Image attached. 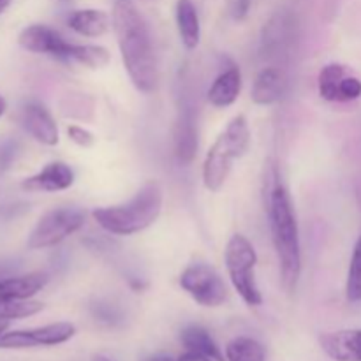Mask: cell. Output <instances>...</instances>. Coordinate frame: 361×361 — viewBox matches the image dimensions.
<instances>
[{
	"mask_svg": "<svg viewBox=\"0 0 361 361\" xmlns=\"http://www.w3.org/2000/svg\"><path fill=\"white\" fill-rule=\"evenodd\" d=\"M67 25L71 30L83 37H101L109 30L111 20L108 13L101 9H80L67 16Z\"/></svg>",
	"mask_w": 361,
	"mask_h": 361,
	"instance_id": "18",
	"label": "cell"
},
{
	"mask_svg": "<svg viewBox=\"0 0 361 361\" xmlns=\"http://www.w3.org/2000/svg\"><path fill=\"white\" fill-rule=\"evenodd\" d=\"M288 92V78L279 67H264L254 80L250 99L259 106H270L281 101Z\"/></svg>",
	"mask_w": 361,
	"mask_h": 361,
	"instance_id": "15",
	"label": "cell"
},
{
	"mask_svg": "<svg viewBox=\"0 0 361 361\" xmlns=\"http://www.w3.org/2000/svg\"><path fill=\"white\" fill-rule=\"evenodd\" d=\"M361 97V81L355 76H345L338 87V102L356 101Z\"/></svg>",
	"mask_w": 361,
	"mask_h": 361,
	"instance_id": "27",
	"label": "cell"
},
{
	"mask_svg": "<svg viewBox=\"0 0 361 361\" xmlns=\"http://www.w3.org/2000/svg\"><path fill=\"white\" fill-rule=\"evenodd\" d=\"M345 78V67L341 63H328L321 69L319 80V95L324 101H338V87Z\"/></svg>",
	"mask_w": 361,
	"mask_h": 361,
	"instance_id": "23",
	"label": "cell"
},
{
	"mask_svg": "<svg viewBox=\"0 0 361 361\" xmlns=\"http://www.w3.org/2000/svg\"><path fill=\"white\" fill-rule=\"evenodd\" d=\"M6 109H7L6 99H4L2 95H0V118H2V115H4V113H6Z\"/></svg>",
	"mask_w": 361,
	"mask_h": 361,
	"instance_id": "34",
	"label": "cell"
},
{
	"mask_svg": "<svg viewBox=\"0 0 361 361\" xmlns=\"http://www.w3.org/2000/svg\"><path fill=\"white\" fill-rule=\"evenodd\" d=\"M67 136H69V140L73 141V143H76L78 147L88 148V147H92V145L95 143L94 134H92L90 130L85 129V127H81V126H69V127H67Z\"/></svg>",
	"mask_w": 361,
	"mask_h": 361,
	"instance_id": "28",
	"label": "cell"
},
{
	"mask_svg": "<svg viewBox=\"0 0 361 361\" xmlns=\"http://www.w3.org/2000/svg\"><path fill=\"white\" fill-rule=\"evenodd\" d=\"M11 2H13V0H0V14H2L4 11L11 6Z\"/></svg>",
	"mask_w": 361,
	"mask_h": 361,
	"instance_id": "35",
	"label": "cell"
},
{
	"mask_svg": "<svg viewBox=\"0 0 361 361\" xmlns=\"http://www.w3.org/2000/svg\"><path fill=\"white\" fill-rule=\"evenodd\" d=\"M62 2H73V0H62Z\"/></svg>",
	"mask_w": 361,
	"mask_h": 361,
	"instance_id": "37",
	"label": "cell"
},
{
	"mask_svg": "<svg viewBox=\"0 0 361 361\" xmlns=\"http://www.w3.org/2000/svg\"><path fill=\"white\" fill-rule=\"evenodd\" d=\"M176 28L182 44L187 49H196L201 41L200 14L192 0H178L176 2Z\"/></svg>",
	"mask_w": 361,
	"mask_h": 361,
	"instance_id": "19",
	"label": "cell"
},
{
	"mask_svg": "<svg viewBox=\"0 0 361 361\" xmlns=\"http://www.w3.org/2000/svg\"><path fill=\"white\" fill-rule=\"evenodd\" d=\"M111 23L130 81L140 92L150 94L159 85V69L147 20L130 0H116Z\"/></svg>",
	"mask_w": 361,
	"mask_h": 361,
	"instance_id": "1",
	"label": "cell"
},
{
	"mask_svg": "<svg viewBox=\"0 0 361 361\" xmlns=\"http://www.w3.org/2000/svg\"><path fill=\"white\" fill-rule=\"evenodd\" d=\"M319 345L334 361H361V330L321 334Z\"/></svg>",
	"mask_w": 361,
	"mask_h": 361,
	"instance_id": "14",
	"label": "cell"
},
{
	"mask_svg": "<svg viewBox=\"0 0 361 361\" xmlns=\"http://www.w3.org/2000/svg\"><path fill=\"white\" fill-rule=\"evenodd\" d=\"M224 261L233 288L240 298L249 307H259L263 303V295L256 282L254 270L257 264V254L250 240L243 235H233L226 245Z\"/></svg>",
	"mask_w": 361,
	"mask_h": 361,
	"instance_id": "5",
	"label": "cell"
},
{
	"mask_svg": "<svg viewBox=\"0 0 361 361\" xmlns=\"http://www.w3.org/2000/svg\"><path fill=\"white\" fill-rule=\"evenodd\" d=\"M109 51L104 46L95 44H71L69 63H80V66L88 67V69H101L109 63Z\"/></svg>",
	"mask_w": 361,
	"mask_h": 361,
	"instance_id": "21",
	"label": "cell"
},
{
	"mask_svg": "<svg viewBox=\"0 0 361 361\" xmlns=\"http://www.w3.org/2000/svg\"><path fill=\"white\" fill-rule=\"evenodd\" d=\"M148 361H175V360L169 358V356H166V355H157V356H154V358H150Z\"/></svg>",
	"mask_w": 361,
	"mask_h": 361,
	"instance_id": "33",
	"label": "cell"
},
{
	"mask_svg": "<svg viewBox=\"0 0 361 361\" xmlns=\"http://www.w3.org/2000/svg\"><path fill=\"white\" fill-rule=\"evenodd\" d=\"M20 122L21 127L39 143L46 145V147L59 145V126H56L49 109L42 102L28 101L27 104H23L20 111Z\"/></svg>",
	"mask_w": 361,
	"mask_h": 361,
	"instance_id": "12",
	"label": "cell"
},
{
	"mask_svg": "<svg viewBox=\"0 0 361 361\" xmlns=\"http://www.w3.org/2000/svg\"><path fill=\"white\" fill-rule=\"evenodd\" d=\"M298 21L293 11L279 9L270 20L264 23L261 32V53L267 59H284L289 55L296 41Z\"/></svg>",
	"mask_w": 361,
	"mask_h": 361,
	"instance_id": "8",
	"label": "cell"
},
{
	"mask_svg": "<svg viewBox=\"0 0 361 361\" xmlns=\"http://www.w3.org/2000/svg\"><path fill=\"white\" fill-rule=\"evenodd\" d=\"M267 212L270 219L271 242L281 264L282 286L291 295L302 275V247H300L298 222L288 189L279 182L277 169L271 168L268 175Z\"/></svg>",
	"mask_w": 361,
	"mask_h": 361,
	"instance_id": "2",
	"label": "cell"
},
{
	"mask_svg": "<svg viewBox=\"0 0 361 361\" xmlns=\"http://www.w3.org/2000/svg\"><path fill=\"white\" fill-rule=\"evenodd\" d=\"M228 361H267V351L250 337H236L226 345Z\"/></svg>",
	"mask_w": 361,
	"mask_h": 361,
	"instance_id": "22",
	"label": "cell"
},
{
	"mask_svg": "<svg viewBox=\"0 0 361 361\" xmlns=\"http://www.w3.org/2000/svg\"><path fill=\"white\" fill-rule=\"evenodd\" d=\"M178 361H214V360L208 358V356H204V355H200V353L187 351L185 355L180 356Z\"/></svg>",
	"mask_w": 361,
	"mask_h": 361,
	"instance_id": "31",
	"label": "cell"
},
{
	"mask_svg": "<svg viewBox=\"0 0 361 361\" xmlns=\"http://www.w3.org/2000/svg\"><path fill=\"white\" fill-rule=\"evenodd\" d=\"M85 226V214L78 208H53L37 221L28 236L27 247L32 250L59 245Z\"/></svg>",
	"mask_w": 361,
	"mask_h": 361,
	"instance_id": "6",
	"label": "cell"
},
{
	"mask_svg": "<svg viewBox=\"0 0 361 361\" xmlns=\"http://www.w3.org/2000/svg\"><path fill=\"white\" fill-rule=\"evenodd\" d=\"M180 286L200 305L215 309L228 300V288L214 267L207 263L189 264L178 279Z\"/></svg>",
	"mask_w": 361,
	"mask_h": 361,
	"instance_id": "7",
	"label": "cell"
},
{
	"mask_svg": "<svg viewBox=\"0 0 361 361\" xmlns=\"http://www.w3.org/2000/svg\"><path fill=\"white\" fill-rule=\"evenodd\" d=\"M345 295L349 302H361V236L356 242L351 263H349Z\"/></svg>",
	"mask_w": 361,
	"mask_h": 361,
	"instance_id": "25",
	"label": "cell"
},
{
	"mask_svg": "<svg viewBox=\"0 0 361 361\" xmlns=\"http://www.w3.org/2000/svg\"><path fill=\"white\" fill-rule=\"evenodd\" d=\"M252 0H228V13L235 21L245 20Z\"/></svg>",
	"mask_w": 361,
	"mask_h": 361,
	"instance_id": "30",
	"label": "cell"
},
{
	"mask_svg": "<svg viewBox=\"0 0 361 361\" xmlns=\"http://www.w3.org/2000/svg\"><path fill=\"white\" fill-rule=\"evenodd\" d=\"M92 310H94L95 319H99L101 323L116 324V323H120V319H122V316H120L118 310H116L113 305H108V303L99 302L97 305L92 307Z\"/></svg>",
	"mask_w": 361,
	"mask_h": 361,
	"instance_id": "29",
	"label": "cell"
},
{
	"mask_svg": "<svg viewBox=\"0 0 361 361\" xmlns=\"http://www.w3.org/2000/svg\"><path fill=\"white\" fill-rule=\"evenodd\" d=\"M9 324H11L9 319H4V317H0V335L6 334L7 328H9Z\"/></svg>",
	"mask_w": 361,
	"mask_h": 361,
	"instance_id": "32",
	"label": "cell"
},
{
	"mask_svg": "<svg viewBox=\"0 0 361 361\" xmlns=\"http://www.w3.org/2000/svg\"><path fill=\"white\" fill-rule=\"evenodd\" d=\"M92 361H111V360H108L106 356H102V355H97V356H94V358H92Z\"/></svg>",
	"mask_w": 361,
	"mask_h": 361,
	"instance_id": "36",
	"label": "cell"
},
{
	"mask_svg": "<svg viewBox=\"0 0 361 361\" xmlns=\"http://www.w3.org/2000/svg\"><path fill=\"white\" fill-rule=\"evenodd\" d=\"M44 309L41 302H30V300H4L0 298V317L4 319H23V317H30L39 314Z\"/></svg>",
	"mask_w": 361,
	"mask_h": 361,
	"instance_id": "24",
	"label": "cell"
},
{
	"mask_svg": "<svg viewBox=\"0 0 361 361\" xmlns=\"http://www.w3.org/2000/svg\"><path fill=\"white\" fill-rule=\"evenodd\" d=\"M180 341H182L183 348L187 351L200 353V355L208 356L214 361H224L221 349L215 344V341L212 338V335L204 330L203 326H197V324H190L185 326L180 334Z\"/></svg>",
	"mask_w": 361,
	"mask_h": 361,
	"instance_id": "20",
	"label": "cell"
},
{
	"mask_svg": "<svg viewBox=\"0 0 361 361\" xmlns=\"http://www.w3.org/2000/svg\"><path fill=\"white\" fill-rule=\"evenodd\" d=\"M197 115L192 102L182 99L173 126V148L178 162L190 164L197 155Z\"/></svg>",
	"mask_w": 361,
	"mask_h": 361,
	"instance_id": "10",
	"label": "cell"
},
{
	"mask_svg": "<svg viewBox=\"0 0 361 361\" xmlns=\"http://www.w3.org/2000/svg\"><path fill=\"white\" fill-rule=\"evenodd\" d=\"M18 42L27 51L53 56L62 62H67V56H69L71 42H67L59 30L48 27V25H30V27L23 28Z\"/></svg>",
	"mask_w": 361,
	"mask_h": 361,
	"instance_id": "11",
	"label": "cell"
},
{
	"mask_svg": "<svg viewBox=\"0 0 361 361\" xmlns=\"http://www.w3.org/2000/svg\"><path fill=\"white\" fill-rule=\"evenodd\" d=\"M48 284V275L42 271L18 275V277L0 279V298L4 300H30Z\"/></svg>",
	"mask_w": 361,
	"mask_h": 361,
	"instance_id": "16",
	"label": "cell"
},
{
	"mask_svg": "<svg viewBox=\"0 0 361 361\" xmlns=\"http://www.w3.org/2000/svg\"><path fill=\"white\" fill-rule=\"evenodd\" d=\"M250 147V129L243 115L235 116L224 133L208 150L203 164V183L208 190L217 192L228 180L233 162L243 157Z\"/></svg>",
	"mask_w": 361,
	"mask_h": 361,
	"instance_id": "4",
	"label": "cell"
},
{
	"mask_svg": "<svg viewBox=\"0 0 361 361\" xmlns=\"http://www.w3.org/2000/svg\"><path fill=\"white\" fill-rule=\"evenodd\" d=\"M74 171L66 162H49L35 175L21 182V189L28 192H59L73 187Z\"/></svg>",
	"mask_w": 361,
	"mask_h": 361,
	"instance_id": "13",
	"label": "cell"
},
{
	"mask_svg": "<svg viewBox=\"0 0 361 361\" xmlns=\"http://www.w3.org/2000/svg\"><path fill=\"white\" fill-rule=\"evenodd\" d=\"M164 192L157 182H148L134 194L133 200L115 207H101L92 212L94 221L104 231L116 236H130L150 228L159 219Z\"/></svg>",
	"mask_w": 361,
	"mask_h": 361,
	"instance_id": "3",
	"label": "cell"
},
{
	"mask_svg": "<svg viewBox=\"0 0 361 361\" xmlns=\"http://www.w3.org/2000/svg\"><path fill=\"white\" fill-rule=\"evenodd\" d=\"M63 113L78 120H92V116H94V99L85 94L73 95Z\"/></svg>",
	"mask_w": 361,
	"mask_h": 361,
	"instance_id": "26",
	"label": "cell"
},
{
	"mask_svg": "<svg viewBox=\"0 0 361 361\" xmlns=\"http://www.w3.org/2000/svg\"><path fill=\"white\" fill-rule=\"evenodd\" d=\"M240 90H242V73L238 67L233 66L215 78L208 90V102L214 108H228L235 104Z\"/></svg>",
	"mask_w": 361,
	"mask_h": 361,
	"instance_id": "17",
	"label": "cell"
},
{
	"mask_svg": "<svg viewBox=\"0 0 361 361\" xmlns=\"http://www.w3.org/2000/svg\"><path fill=\"white\" fill-rule=\"evenodd\" d=\"M76 335L73 323H53L34 330L6 331L0 335V349H30L46 348V345H60L69 342Z\"/></svg>",
	"mask_w": 361,
	"mask_h": 361,
	"instance_id": "9",
	"label": "cell"
}]
</instances>
